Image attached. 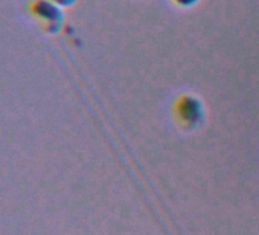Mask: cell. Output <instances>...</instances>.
Instances as JSON below:
<instances>
[{
  "label": "cell",
  "mask_w": 259,
  "mask_h": 235,
  "mask_svg": "<svg viewBox=\"0 0 259 235\" xmlns=\"http://www.w3.org/2000/svg\"><path fill=\"white\" fill-rule=\"evenodd\" d=\"M31 13L48 32L60 31L64 22L63 8L55 5L52 0H35L31 7Z\"/></svg>",
  "instance_id": "6da1fadb"
},
{
  "label": "cell",
  "mask_w": 259,
  "mask_h": 235,
  "mask_svg": "<svg viewBox=\"0 0 259 235\" xmlns=\"http://www.w3.org/2000/svg\"><path fill=\"white\" fill-rule=\"evenodd\" d=\"M176 114H177V120L180 121V124L188 129L198 126V123L204 116L201 102L198 99H195L194 96H183L177 102Z\"/></svg>",
  "instance_id": "7a4b0ae2"
},
{
  "label": "cell",
  "mask_w": 259,
  "mask_h": 235,
  "mask_svg": "<svg viewBox=\"0 0 259 235\" xmlns=\"http://www.w3.org/2000/svg\"><path fill=\"white\" fill-rule=\"evenodd\" d=\"M172 2L176 5H179L180 8H192L200 2V0H172Z\"/></svg>",
  "instance_id": "3957f363"
},
{
  "label": "cell",
  "mask_w": 259,
  "mask_h": 235,
  "mask_svg": "<svg viewBox=\"0 0 259 235\" xmlns=\"http://www.w3.org/2000/svg\"><path fill=\"white\" fill-rule=\"evenodd\" d=\"M52 2L55 5H58L60 8H69V7H72L76 2V0H52Z\"/></svg>",
  "instance_id": "277c9868"
}]
</instances>
